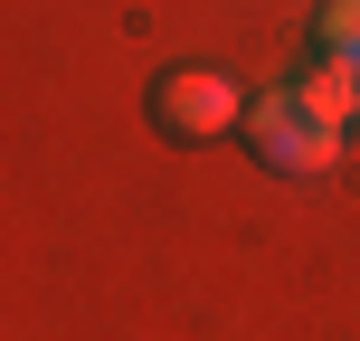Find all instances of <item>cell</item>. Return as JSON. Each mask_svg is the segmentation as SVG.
<instances>
[{
    "label": "cell",
    "mask_w": 360,
    "mask_h": 341,
    "mask_svg": "<svg viewBox=\"0 0 360 341\" xmlns=\"http://www.w3.org/2000/svg\"><path fill=\"white\" fill-rule=\"evenodd\" d=\"M294 105H304V114H323L332 133H351V124H360V86H351L342 67H323V57L294 76Z\"/></svg>",
    "instance_id": "3957f363"
},
{
    "label": "cell",
    "mask_w": 360,
    "mask_h": 341,
    "mask_svg": "<svg viewBox=\"0 0 360 341\" xmlns=\"http://www.w3.org/2000/svg\"><path fill=\"white\" fill-rule=\"evenodd\" d=\"M313 48H323V67H342L360 86V0H323L313 10Z\"/></svg>",
    "instance_id": "277c9868"
},
{
    "label": "cell",
    "mask_w": 360,
    "mask_h": 341,
    "mask_svg": "<svg viewBox=\"0 0 360 341\" xmlns=\"http://www.w3.org/2000/svg\"><path fill=\"white\" fill-rule=\"evenodd\" d=\"M237 143H247L266 171H285V180H323L332 162H342V133H332L323 114H304V105H294V86L247 95V124H237Z\"/></svg>",
    "instance_id": "6da1fadb"
},
{
    "label": "cell",
    "mask_w": 360,
    "mask_h": 341,
    "mask_svg": "<svg viewBox=\"0 0 360 341\" xmlns=\"http://www.w3.org/2000/svg\"><path fill=\"white\" fill-rule=\"evenodd\" d=\"M247 124V95L228 86L218 67H162L152 76V133L171 143H218V133Z\"/></svg>",
    "instance_id": "7a4b0ae2"
}]
</instances>
